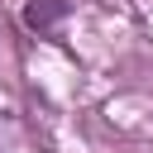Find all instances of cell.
<instances>
[{
    "label": "cell",
    "mask_w": 153,
    "mask_h": 153,
    "mask_svg": "<svg viewBox=\"0 0 153 153\" xmlns=\"http://www.w3.org/2000/svg\"><path fill=\"white\" fill-rule=\"evenodd\" d=\"M67 14H72V0H29V5H24V24H29L33 33L62 24Z\"/></svg>",
    "instance_id": "6da1fadb"
}]
</instances>
